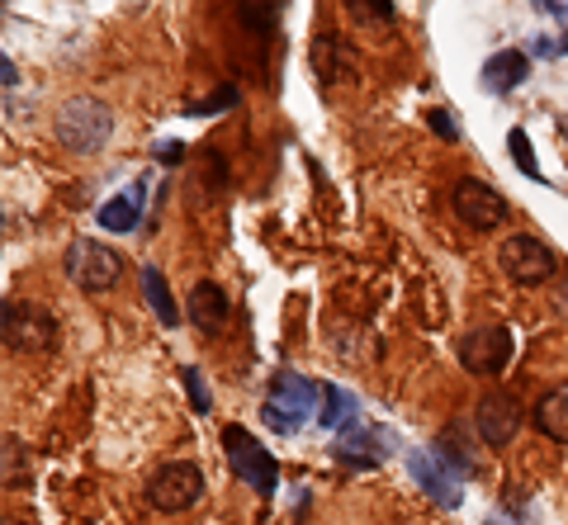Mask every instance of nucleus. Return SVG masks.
<instances>
[{
	"label": "nucleus",
	"mask_w": 568,
	"mask_h": 525,
	"mask_svg": "<svg viewBox=\"0 0 568 525\" xmlns=\"http://www.w3.org/2000/svg\"><path fill=\"white\" fill-rule=\"evenodd\" d=\"M436 454H440V460H446L450 469H455V474L459 478H469V474H478V460H474V450L465 445V426H450L446 435H440V441L432 445Z\"/></svg>",
	"instance_id": "nucleus-21"
},
{
	"label": "nucleus",
	"mask_w": 568,
	"mask_h": 525,
	"mask_svg": "<svg viewBox=\"0 0 568 525\" xmlns=\"http://www.w3.org/2000/svg\"><path fill=\"white\" fill-rule=\"evenodd\" d=\"M142 199H148V181H133L129 195H114L100 204L95 223L104 227V233H133V227L142 223Z\"/></svg>",
	"instance_id": "nucleus-15"
},
{
	"label": "nucleus",
	"mask_w": 568,
	"mask_h": 525,
	"mask_svg": "<svg viewBox=\"0 0 568 525\" xmlns=\"http://www.w3.org/2000/svg\"><path fill=\"white\" fill-rule=\"evenodd\" d=\"M346 10L361 20V29H388L398 20L394 0H346Z\"/></svg>",
	"instance_id": "nucleus-22"
},
{
	"label": "nucleus",
	"mask_w": 568,
	"mask_h": 525,
	"mask_svg": "<svg viewBox=\"0 0 568 525\" xmlns=\"http://www.w3.org/2000/svg\"><path fill=\"white\" fill-rule=\"evenodd\" d=\"M62 270L81 294H104L123 279V256L114 247H104V241H95V237H77L62 256Z\"/></svg>",
	"instance_id": "nucleus-5"
},
{
	"label": "nucleus",
	"mask_w": 568,
	"mask_h": 525,
	"mask_svg": "<svg viewBox=\"0 0 568 525\" xmlns=\"http://www.w3.org/2000/svg\"><path fill=\"white\" fill-rule=\"evenodd\" d=\"M426 124H432L440 137H446V143H455V137H459V124H455V114L450 110H440V104H436V110L432 114H426Z\"/></svg>",
	"instance_id": "nucleus-26"
},
{
	"label": "nucleus",
	"mask_w": 568,
	"mask_h": 525,
	"mask_svg": "<svg viewBox=\"0 0 568 525\" xmlns=\"http://www.w3.org/2000/svg\"><path fill=\"white\" fill-rule=\"evenodd\" d=\"M200 497H204V469L190 460H171L148 478V502L166 516H181L190 506H200Z\"/></svg>",
	"instance_id": "nucleus-7"
},
{
	"label": "nucleus",
	"mask_w": 568,
	"mask_h": 525,
	"mask_svg": "<svg viewBox=\"0 0 568 525\" xmlns=\"http://www.w3.org/2000/svg\"><path fill=\"white\" fill-rule=\"evenodd\" d=\"M0 337H6V350H24V356H39V350H52L62 341L58 318L33 303V299H6L0 308Z\"/></svg>",
	"instance_id": "nucleus-4"
},
{
	"label": "nucleus",
	"mask_w": 568,
	"mask_h": 525,
	"mask_svg": "<svg viewBox=\"0 0 568 525\" xmlns=\"http://www.w3.org/2000/svg\"><path fill=\"white\" fill-rule=\"evenodd\" d=\"M223 454H227V464H233V478L237 483H246L265 502L275 497L280 464H275V454L265 450L252 431H246V426H223Z\"/></svg>",
	"instance_id": "nucleus-3"
},
{
	"label": "nucleus",
	"mask_w": 568,
	"mask_h": 525,
	"mask_svg": "<svg viewBox=\"0 0 568 525\" xmlns=\"http://www.w3.org/2000/svg\"><path fill=\"white\" fill-rule=\"evenodd\" d=\"M313 66H317V81L336 85L342 76L355 72V58H351V48L336 39V33H317V43H313Z\"/></svg>",
	"instance_id": "nucleus-16"
},
{
	"label": "nucleus",
	"mask_w": 568,
	"mask_h": 525,
	"mask_svg": "<svg viewBox=\"0 0 568 525\" xmlns=\"http://www.w3.org/2000/svg\"><path fill=\"white\" fill-rule=\"evenodd\" d=\"M488 525H521V521H507L503 512H497V516H488Z\"/></svg>",
	"instance_id": "nucleus-31"
},
{
	"label": "nucleus",
	"mask_w": 568,
	"mask_h": 525,
	"mask_svg": "<svg viewBox=\"0 0 568 525\" xmlns=\"http://www.w3.org/2000/svg\"><path fill=\"white\" fill-rule=\"evenodd\" d=\"M52 133H58V143L71 147V152H100L114 137V114H110V104L104 100L77 95V100H67L58 110Z\"/></svg>",
	"instance_id": "nucleus-2"
},
{
	"label": "nucleus",
	"mask_w": 568,
	"mask_h": 525,
	"mask_svg": "<svg viewBox=\"0 0 568 525\" xmlns=\"http://www.w3.org/2000/svg\"><path fill=\"white\" fill-rule=\"evenodd\" d=\"M540 6H545L549 14H559V20H564V0H540Z\"/></svg>",
	"instance_id": "nucleus-30"
},
{
	"label": "nucleus",
	"mask_w": 568,
	"mask_h": 525,
	"mask_svg": "<svg viewBox=\"0 0 568 525\" xmlns=\"http://www.w3.org/2000/svg\"><path fill=\"white\" fill-rule=\"evenodd\" d=\"M450 208H455L459 223L474 227V233H493V227H503L511 218V204L497 195L488 181H474V175H465V181L450 189Z\"/></svg>",
	"instance_id": "nucleus-9"
},
{
	"label": "nucleus",
	"mask_w": 568,
	"mask_h": 525,
	"mask_svg": "<svg viewBox=\"0 0 568 525\" xmlns=\"http://www.w3.org/2000/svg\"><path fill=\"white\" fill-rule=\"evenodd\" d=\"M407 474H413V483L422 487L426 497H432L440 512H455L459 502H465V487H459V474L440 460L436 450H413L407 454Z\"/></svg>",
	"instance_id": "nucleus-12"
},
{
	"label": "nucleus",
	"mask_w": 568,
	"mask_h": 525,
	"mask_svg": "<svg viewBox=\"0 0 568 525\" xmlns=\"http://www.w3.org/2000/svg\"><path fill=\"white\" fill-rule=\"evenodd\" d=\"M559 312H564V318H568V285L559 289Z\"/></svg>",
	"instance_id": "nucleus-32"
},
{
	"label": "nucleus",
	"mask_w": 568,
	"mask_h": 525,
	"mask_svg": "<svg viewBox=\"0 0 568 525\" xmlns=\"http://www.w3.org/2000/svg\"><path fill=\"white\" fill-rule=\"evenodd\" d=\"M323 431H346L351 422H361V398L346 393L342 383H323V412H317Z\"/></svg>",
	"instance_id": "nucleus-18"
},
{
	"label": "nucleus",
	"mask_w": 568,
	"mask_h": 525,
	"mask_svg": "<svg viewBox=\"0 0 568 525\" xmlns=\"http://www.w3.org/2000/svg\"><path fill=\"white\" fill-rule=\"evenodd\" d=\"M455 356H459V364H465L469 374L488 379V374H503L511 364V356H517V337H511L507 327H469L465 337H459Z\"/></svg>",
	"instance_id": "nucleus-8"
},
{
	"label": "nucleus",
	"mask_w": 568,
	"mask_h": 525,
	"mask_svg": "<svg viewBox=\"0 0 568 525\" xmlns=\"http://www.w3.org/2000/svg\"><path fill=\"white\" fill-rule=\"evenodd\" d=\"M394 450H398V435L388 431V426L351 422L346 431H336L332 460H336V464H346V469H375V464H384Z\"/></svg>",
	"instance_id": "nucleus-10"
},
{
	"label": "nucleus",
	"mask_w": 568,
	"mask_h": 525,
	"mask_svg": "<svg viewBox=\"0 0 568 525\" xmlns=\"http://www.w3.org/2000/svg\"><path fill=\"white\" fill-rule=\"evenodd\" d=\"M497 266H503V275L511 279V285L536 289V285H545V279H555V275H559V256L549 251L540 237L511 233L503 247H497Z\"/></svg>",
	"instance_id": "nucleus-6"
},
{
	"label": "nucleus",
	"mask_w": 568,
	"mask_h": 525,
	"mask_svg": "<svg viewBox=\"0 0 568 525\" xmlns=\"http://www.w3.org/2000/svg\"><path fill=\"white\" fill-rule=\"evenodd\" d=\"M507 152H511V162H517V171H521V175H530V181H540V162H536V152H530L526 128H511V133H507Z\"/></svg>",
	"instance_id": "nucleus-23"
},
{
	"label": "nucleus",
	"mask_w": 568,
	"mask_h": 525,
	"mask_svg": "<svg viewBox=\"0 0 568 525\" xmlns=\"http://www.w3.org/2000/svg\"><path fill=\"white\" fill-rule=\"evenodd\" d=\"M0 72H6V76H0V81H6V91H14V81H20V72H14V62H10V58L0 62Z\"/></svg>",
	"instance_id": "nucleus-29"
},
{
	"label": "nucleus",
	"mask_w": 568,
	"mask_h": 525,
	"mask_svg": "<svg viewBox=\"0 0 568 525\" xmlns=\"http://www.w3.org/2000/svg\"><path fill=\"white\" fill-rule=\"evenodd\" d=\"M526 76H530V52H521V48H503V52H493V58L484 62V91L488 95H511L517 85H526Z\"/></svg>",
	"instance_id": "nucleus-13"
},
{
	"label": "nucleus",
	"mask_w": 568,
	"mask_h": 525,
	"mask_svg": "<svg viewBox=\"0 0 568 525\" xmlns=\"http://www.w3.org/2000/svg\"><path fill=\"white\" fill-rule=\"evenodd\" d=\"M237 104V85H219L209 100H194L185 114H194V119H209V114H223V110H233Z\"/></svg>",
	"instance_id": "nucleus-24"
},
{
	"label": "nucleus",
	"mask_w": 568,
	"mask_h": 525,
	"mask_svg": "<svg viewBox=\"0 0 568 525\" xmlns=\"http://www.w3.org/2000/svg\"><path fill=\"white\" fill-rule=\"evenodd\" d=\"M152 156H156V162H166V166H175V162L185 156V143H175V137H162V143L152 147Z\"/></svg>",
	"instance_id": "nucleus-27"
},
{
	"label": "nucleus",
	"mask_w": 568,
	"mask_h": 525,
	"mask_svg": "<svg viewBox=\"0 0 568 525\" xmlns=\"http://www.w3.org/2000/svg\"><path fill=\"white\" fill-rule=\"evenodd\" d=\"M237 20L265 48L275 39V29H280V0H237Z\"/></svg>",
	"instance_id": "nucleus-19"
},
{
	"label": "nucleus",
	"mask_w": 568,
	"mask_h": 525,
	"mask_svg": "<svg viewBox=\"0 0 568 525\" xmlns=\"http://www.w3.org/2000/svg\"><path fill=\"white\" fill-rule=\"evenodd\" d=\"M530 422H536L540 435H549L555 445L568 441V383H555L540 402H536V412H530Z\"/></svg>",
	"instance_id": "nucleus-17"
},
{
	"label": "nucleus",
	"mask_w": 568,
	"mask_h": 525,
	"mask_svg": "<svg viewBox=\"0 0 568 525\" xmlns=\"http://www.w3.org/2000/svg\"><path fill=\"white\" fill-rule=\"evenodd\" d=\"M227 318H233V303H227V294L213 285V279H200L194 294H190V322L213 337V331L227 327Z\"/></svg>",
	"instance_id": "nucleus-14"
},
{
	"label": "nucleus",
	"mask_w": 568,
	"mask_h": 525,
	"mask_svg": "<svg viewBox=\"0 0 568 525\" xmlns=\"http://www.w3.org/2000/svg\"><path fill=\"white\" fill-rule=\"evenodd\" d=\"M530 52H536V58H559V43L555 39H536V43H530Z\"/></svg>",
	"instance_id": "nucleus-28"
},
{
	"label": "nucleus",
	"mask_w": 568,
	"mask_h": 525,
	"mask_svg": "<svg viewBox=\"0 0 568 525\" xmlns=\"http://www.w3.org/2000/svg\"><path fill=\"white\" fill-rule=\"evenodd\" d=\"M559 52H568V33H564V39H559Z\"/></svg>",
	"instance_id": "nucleus-33"
},
{
	"label": "nucleus",
	"mask_w": 568,
	"mask_h": 525,
	"mask_svg": "<svg viewBox=\"0 0 568 525\" xmlns=\"http://www.w3.org/2000/svg\"><path fill=\"white\" fill-rule=\"evenodd\" d=\"M142 294H148V308L156 312V322H162V327L181 322V308H175L171 289H166V275L156 270V266H142Z\"/></svg>",
	"instance_id": "nucleus-20"
},
{
	"label": "nucleus",
	"mask_w": 568,
	"mask_h": 525,
	"mask_svg": "<svg viewBox=\"0 0 568 525\" xmlns=\"http://www.w3.org/2000/svg\"><path fill=\"white\" fill-rule=\"evenodd\" d=\"M526 422V412H521V402L517 393H503V389H493L478 398V408H474V431H478V441H484L488 450H503L517 441V431Z\"/></svg>",
	"instance_id": "nucleus-11"
},
{
	"label": "nucleus",
	"mask_w": 568,
	"mask_h": 525,
	"mask_svg": "<svg viewBox=\"0 0 568 525\" xmlns=\"http://www.w3.org/2000/svg\"><path fill=\"white\" fill-rule=\"evenodd\" d=\"M181 379H185V389H190V402H194V412H213V393L204 389V379H200V370H194V364H185L181 370Z\"/></svg>",
	"instance_id": "nucleus-25"
},
{
	"label": "nucleus",
	"mask_w": 568,
	"mask_h": 525,
	"mask_svg": "<svg viewBox=\"0 0 568 525\" xmlns=\"http://www.w3.org/2000/svg\"><path fill=\"white\" fill-rule=\"evenodd\" d=\"M317 398H323V389H317L313 379L304 374H294V370H284L271 379V393H265L261 402V422L280 431V435H294V431H304L308 416H317Z\"/></svg>",
	"instance_id": "nucleus-1"
}]
</instances>
